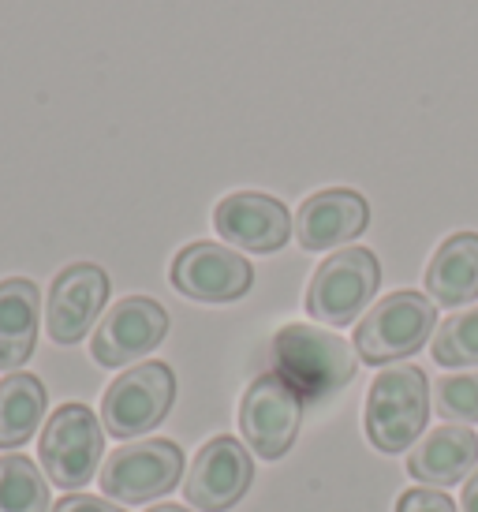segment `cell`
I'll return each instance as SVG.
<instances>
[{
	"instance_id": "7402d4cb",
	"label": "cell",
	"mask_w": 478,
	"mask_h": 512,
	"mask_svg": "<svg viewBox=\"0 0 478 512\" xmlns=\"http://www.w3.org/2000/svg\"><path fill=\"white\" fill-rule=\"evenodd\" d=\"M396 512H456V501L434 486H415L408 494H400Z\"/></svg>"
},
{
	"instance_id": "ffe728a7",
	"label": "cell",
	"mask_w": 478,
	"mask_h": 512,
	"mask_svg": "<svg viewBox=\"0 0 478 512\" xmlns=\"http://www.w3.org/2000/svg\"><path fill=\"white\" fill-rule=\"evenodd\" d=\"M437 367H478V307L445 318L434 329Z\"/></svg>"
},
{
	"instance_id": "30bf717a",
	"label": "cell",
	"mask_w": 478,
	"mask_h": 512,
	"mask_svg": "<svg viewBox=\"0 0 478 512\" xmlns=\"http://www.w3.org/2000/svg\"><path fill=\"white\" fill-rule=\"evenodd\" d=\"M172 288L198 303H232L247 296L254 285L251 262L225 247V243L198 240L187 243L180 255L172 258Z\"/></svg>"
},
{
	"instance_id": "603a6c76",
	"label": "cell",
	"mask_w": 478,
	"mask_h": 512,
	"mask_svg": "<svg viewBox=\"0 0 478 512\" xmlns=\"http://www.w3.org/2000/svg\"><path fill=\"white\" fill-rule=\"evenodd\" d=\"M53 512H124L113 501L98 498V494H68L64 501L53 505Z\"/></svg>"
},
{
	"instance_id": "ac0fdd59",
	"label": "cell",
	"mask_w": 478,
	"mask_h": 512,
	"mask_svg": "<svg viewBox=\"0 0 478 512\" xmlns=\"http://www.w3.org/2000/svg\"><path fill=\"white\" fill-rule=\"evenodd\" d=\"M45 385L27 370L0 382V449H23L45 423Z\"/></svg>"
},
{
	"instance_id": "5b68a950",
	"label": "cell",
	"mask_w": 478,
	"mask_h": 512,
	"mask_svg": "<svg viewBox=\"0 0 478 512\" xmlns=\"http://www.w3.org/2000/svg\"><path fill=\"white\" fill-rule=\"evenodd\" d=\"M381 266L366 247H340L314 270L307 285V314L325 326H352L374 303Z\"/></svg>"
},
{
	"instance_id": "9a60e30c",
	"label": "cell",
	"mask_w": 478,
	"mask_h": 512,
	"mask_svg": "<svg viewBox=\"0 0 478 512\" xmlns=\"http://www.w3.org/2000/svg\"><path fill=\"white\" fill-rule=\"evenodd\" d=\"M478 471V438L471 427H434L408 453V475L422 486H456Z\"/></svg>"
},
{
	"instance_id": "8fae6325",
	"label": "cell",
	"mask_w": 478,
	"mask_h": 512,
	"mask_svg": "<svg viewBox=\"0 0 478 512\" xmlns=\"http://www.w3.org/2000/svg\"><path fill=\"white\" fill-rule=\"evenodd\" d=\"M169 333V314L150 296H127L105 311L94 329L90 352L101 367H127L139 356L154 352Z\"/></svg>"
},
{
	"instance_id": "8992f818",
	"label": "cell",
	"mask_w": 478,
	"mask_h": 512,
	"mask_svg": "<svg viewBox=\"0 0 478 512\" xmlns=\"http://www.w3.org/2000/svg\"><path fill=\"white\" fill-rule=\"evenodd\" d=\"M176 400V374L169 363L150 359L124 370L101 397V427L109 438H139L165 423Z\"/></svg>"
},
{
	"instance_id": "6da1fadb",
	"label": "cell",
	"mask_w": 478,
	"mask_h": 512,
	"mask_svg": "<svg viewBox=\"0 0 478 512\" xmlns=\"http://www.w3.org/2000/svg\"><path fill=\"white\" fill-rule=\"evenodd\" d=\"M273 367L284 382L299 389L303 400H322L333 397L337 389L355 378L359 370V352L337 333H325L307 322H292V326L277 329L273 337Z\"/></svg>"
},
{
	"instance_id": "4fadbf2b",
	"label": "cell",
	"mask_w": 478,
	"mask_h": 512,
	"mask_svg": "<svg viewBox=\"0 0 478 512\" xmlns=\"http://www.w3.org/2000/svg\"><path fill=\"white\" fill-rule=\"evenodd\" d=\"M213 228L228 247L273 255L292 236V214L281 199H273L266 191H236V195H225L217 202Z\"/></svg>"
},
{
	"instance_id": "7a4b0ae2",
	"label": "cell",
	"mask_w": 478,
	"mask_h": 512,
	"mask_svg": "<svg viewBox=\"0 0 478 512\" xmlns=\"http://www.w3.org/2000/svg\"><path fill=\"white\" fill-rule=\"evenodd\" d=\"M430 419V382L419 367H385L366 389L363 427L381 453L411 449Z\"/></svg>"
},
{
	"instance_id": "d6986e66",
	"label": "cell",
	"mask_w": 478,
	"mask_h": 512,
	"mask_svg": "<svg viewBox=\"0 0 478 512\" xmlns=\"http://www.w3.org/2000/svg\"><path fill=\"white\" fill-rule=\"evenodd\" d=\"M0 512H49L42 464L19 453L0 456Z\"/></svg>"
},
{
	"instance_id": "5bb4252c",
	"label": "cell",
	"mask_w": 478,
	"mask_h": 512,
	"mask_svg": "<svg viewBox=\"0 0 478 512\" xmlns=\"http://www.w3.org/2000/svg\"><path fill=\"white\" fill-rule=\"evenodd\" d=\"M370 225V206L352 187H325L310 195L296 214V240L307 251H329L344 247L355 236H363Z\"/></svg>"
},
{
	"instance_id": "3957f363",
	"label": "cell",
	"mask_w": 478,
	"mask_h": 512,
	"mask_svg": "<svg viewBox=\"0 0 478 512\" xmlns=\"http://www.w3.org/2000/svg\"><path fill=\"white\" fill-rule=\"evenodd\" d=\"M42 471L53 486H64L79 494L98 475L105 460V427L86 404H64L45 419L42 438H38Z\"/></svg>"
},
{
	"instance_id": "7c38bea8",
	"label": "cell",
	"mask_w": 478,
	"mask_h": 512,
	"mask_svg": "<svg viewBox=\"0 0 478 512\" xmlns=\"http://www.w3.org/2000/svg\"><path fill=\"white\" fill-rule=\"evenodd\" d=\"M109 273L94 262H71L53 277L49 303H45V329L49 341L79 344L90 333V326L105 311L109 299Z\"/></svg>"
},
{
	"instance_id": "ba28073f",
	"label": "cell",
	"mask_w": 478,
	"mask_h": 512,
	"mask_svg": "<svg viewBox=\"0 0 478 512\" xmlns=\"http://www.w3.org/2000/svg\"><path fill=\"white\" fill-rule=\"evenodd\" d=\"M299 423H303V397L277 370L247 385V393L239 400V430L254 456L281 460L296 445Z\"/></svg>"
},
{
	"instance_id": "d4e9b609",
	"label": "cell",
	"mask_w": 478,
	"mask_h": 512,
	"mask_svg": "<svg viewBox=\"0 0 478 512\" xmlns=\"http://www.w3.org/2000/svg\"><path fill=\"white\" fill-rule=\"evenodd\" d=\"M146 512H191V509H183V505H154V509Z\"/></svg>"
},
{
	"instance_id": "2e32d148",
	"label": "cell",
	"mask_w": 478,
	"mask_h": 512,
	"mask_svg": "<svg viewBox=\"0 0 478 512\" xmlns=\"http://www.w3.org/2000/svg\"><path fill=\"white\" fill-rule=\"evenodd\" d=\"M426 296L437 307H467L478 299V232H452L426 266Z\"/></svg>"
},
{
	"instance_id": "e0dca14e",
	"label": "cell",
	"mask_w": 478,
	"mask_h": 512,
	"mask_svg": "<svg viewBox=\"0 0 478 512\" xmlns=\"http://www.w3.org/2000/svg\"><path fill=\"white\" fill-rule=\"evenodd\" d=\"M38 318H42V292L27 277L0 281V370L23 367L38 341Z\"/></svg>"
},
{
	"instance_id": "52a82bcc",
	"label": "cell",
	"mask_w": 478,
	"mask_h": 512,
	"mask_svg": "<svg viewBox=\"0 0 478 512\" xmlns=\"http://www.w3.org/2000/svg\"><path fill=\"white\" fill-rule=\"evenodd\" d=\"M183 475L180 445L169 438H146L120 445L101 464V490L120 505H142L169 494Z\"/></svg>"
},
{
	"instance_id": "cb8c5ba5",
	"label": "cell",
	"mask_w": 478,
	"mask_h": 512,
	"mask_svg": "<svg viewBox=\"0 0 478 512\" xmlns=\"http://www.w3.org/2000/svg\"><path fill=\"white\" fill-rule=\"evenodd\" d=\"M460 509H464V512H478V471L464 483V498H460Z\"/></svg>"
},
{
	"instance_id": "44dd1931",
	"label": "cell",
	"mask_w": 478,
	"mask_h": 512,
	"mask_svg": "<svg viewBox=\"0 0 478 512\" xmlns=\"http://www.w3.org/2000/svg\"><path fill=\"white\" fill-rule=\"evenodd\" d=\"M434 408L445 423L471 427L478 423V370L445 374L434 382Z\"/></svg>"
},
{
	"instance_id": "277c9868",
	"label": "cell",
	"mask_w": 478,
	"mask_h": 512,
	"mask_svg": "<svg viewBox=\"0 0 478 512\" xmlns=\"http://www.w3.org/2000/svg\"><path fill=\"white\" fill-rule=\"evenodd\" d=\"M437 303L422 292H393L378 299L366 318L355 326V352L359 359L385 367L396 359L415 356L434 337Z\"/></svg>"
},
{
	"instance_id": "9c48e42d",
	"label": "cell",
	"mask_w": 478,
	"mask_h": 512,
	"mask_svg": "<svg viewBox=\"0 0 478 512\" xmlns=\"http://www.w3.org/2000/svg\"><path fill=\"white\" fill-rule=\"evenodd\" d=\"M254 483V460L243 441L210 438L195 453L187 479H183V498L198 512H225L232 509Z\"/></svg>"
}]
</instances>
